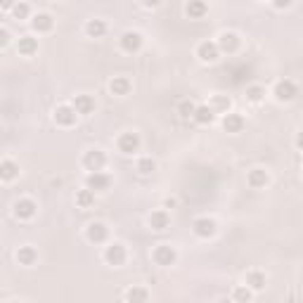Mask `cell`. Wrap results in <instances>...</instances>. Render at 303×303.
I'll return each mask as SVG.
<instances>
[{"label": "cell", "instance_id": "obj_1", "mask_svg": "<svg viewBox=\"0 0 303 303\" xmlns=\"http://www.w3.org/2000/svg\"><path fill=\"white\" fill-rule=\"evenodd\" d=\"M83 164H86L88 171H102L107 164V156L99 152V149H90V152H86V156H83Z\"/></svg>", "mask_w": 303, "mask_h": 303}, {"label": "cell", "instance_id": "obj_2", "mask_svg": "<svg viewBox=\"0 0 303 303\" xmlns=\"http://www.w3.org/2000/svg\"><path fill=\"white\" fill-rule=\"evenodd\" d=\"M275 97L279 102H289V99L296 97V83L294 80H279L275 86Z\"/></svg>", "mask_w": 303, "mask_h": 303}, {"label": "cell", "instance_id": "obj_3", "mask_svg": "<svg viewBox=\"0 0 303 303\" xmlns=\"http://www.w3.org/2000/svg\"><path fill=\"white\" fill-rule=\"evenodd\" d=\"M175 258H178V254H175L173 247H168V244H161V247H156L154 260L159 263V266H173Z\"/></svg>", "mask_w": 303, "mask_h": 303}, {"label": "cell", "instance_id": "obj_4", "mask_svg": "<svg viewBox=\"0 0 303 303\" xmlns=\"http://www.w3.org/2000/svg\"><path fill=\"white\" fill-rule=\"evenodd\" d=\"M118 149L124 152V154H133L140 149V137L137 133H124V135L118 137Z\"/></svg>", "mask_w": 303, "mask_h": 303}, {"label": "cell", "instance_id": "obj_5", "mask_svg": "<svg viewBox=\"0 0 303 303\" xmlns=\"http://www.w3.org/2000/svg\"><path fill=\"white\" fill-rule=\"evenodd\" d=\"M105 258H107V263H109V266H124V263H126V249H124V244H112V247H107Z\"/></svg>", "mask_w": 303, "mask_h": 303}, {"label": "cell", "instance_id": "obj_6", "mask_svg": "<svg viewBox=\"0 0 303 303\" xmlns=\"http://www.w3.org/2000/svg\"><path fill=\"white\" fill-rule=\"evenodd\" d=\"M109 175H105V173H99V171H93V173L88 175V180H86V185H88V190H93V192H102V190H107L109 187Z\"/></svg>", "mask_w": 303, "mask_h": 303}, {"label": "cell", "instance_id": "obj_7", "mask_svg": "<svg viewBox=\"0 0 303 303\" xmlns=\"http://www.w3.org/2000/svg\"><path fill=\"white\" fill-rule=\"evenodd\" d=\"M76 109L74 107H57V112H55V121L59 126H64V128H69V126H74L76 124Z\"/></svg>", "mask_w": 303, "mask_h": 303}, {"label": "cell", "instance_id": "obj_8", "mask_svg": "<svg viewBox=\"0 0 303 303\" xmlns=\"http://www.w3.org/2000/svg\"><path fill=\"white\" fill-rule=\"evenodd\" d=\"M216 45H218V50H220V52H228V55H232V52L239 48V38H237V33H228V31H225L223 36L218 38Z\"/></svg>", "mask_w": 303, "mask_h": 303}, {"label": "cell", "instance_id": "obj_9", "mask_svg": "<svg viewBox=\"0 0 303 303\" xmlns=\"http://www.w3.org/2000/svg\"><path fill=\"white\" fill-rule=\"evenodd\" d=\"M121 48H124L126 52H137V50L143 48V36H140L137 31L124 33V38H121Z\"/></svg>", "mask_w": 303, "mask_h": 303}, {"label": "cell", "instance_id": "obj_10", "mask_svg": "<svg viewBox=\"0 0 303 303\" xmlns=\"http://www.w3.org/2000/svg\"><path fill=\"white\" fill-rule=\"evenodd\" d=\"M14 213L22 220H29V218L36 216V204H33L31 199H19L17 204H14Z\"/></svg>", "mask_w": 303, "mask_h": 303}, {"label": "cell", "instance_id": "obj_11", "mask_svg": "<svg viewBox=\"0 0 303 303\" xmlns=\"http://www.w3.org/2000/svg\"><path fill=\"white\" fill-rule=\"evenodd\" d=\"M194 235L209 239V237L216 235V223H213L211 218H199L197 223H194Z\"/></svg>", "mask_w": 303, "mask_h": 303}, {"label": "cell", "instance_id": "obj_12", "mask_svg": "<svg viewBox=\"0 0 303 303\" xmlns=\"http://www.w3.org/2000/svg\"><path fill=\"white\" fill-rule=\"evenodd\" d=\"M74 109H76V114H93L95 112V99L90 97V95H76V99H74Z\"/></svg>", "mask_w": 303, "mask_h": 303}, {"label": "cell", "instance_id": "obj_13", "mask_svg": "<svg viewBox=\"0 0 303 303\" xmlns=\"http://www.w3.org/2000/svg\"><path fill=\"white\" fill-rule=\"evenodd\" d=\"M199 59H201V62H216L218 59V55H220V50H218V45L216 43H209V41H206V43H201L199 45Z\"/></svg>", "mask_w": 303, "mask_h": 303}, {"label": "cell", "instance_id": "obj_14", "mask_svg": "<svg viewBox=\"0 0 303 303\" xmlns=\"http://www.w3.org/2000/svg\"><path fill=\"white\" fill-rule=\"evenodd\" d=\"M192 116H194V121H197V124L209 126V124H213V118H216V112H213V107L204 105V107H197Z\"/></svg>", "mask_w": 303, "mask_h": 303}, {"label": "cell", "instance_id": "obj_15", "mask_svg": "<svg viewBox=\"0 0 303 303\" xmlns=\"http://www.w3.org/2000/svg\"><path fill=\"white\" fill-rule=\"evenodd\" d=\"M185 12H187V17L190 19H201L206 12H209V7H206L204 0H190L187 7H185Z\"/></svg>", "mask_w": 303, "mask_h": 303}, {"label": "cell", "instance_id": "obj_16", "mask_svg": "<svg viewBox=\"0 0 303 303\" xmlns=\"http://www.w3.org/2000/svg\"><path fill=\"white\" fill-rule=\"evenodd\" d=\"M31 26H33V31L45 33V31H50V29L55 26V19L50 17V14H36L33 22H31Z\"/></svg>", "mask_w": 303, "mask_h": 303}, {"label": "cell", "instance_id": "obj_17", "mask_svg": "<svg viewBox=\"0 0 303 303\" xmlns=\"http://www.w3.org/2000/svg\"><path fill=\"white\" fill-rule=\"evenodd\" d=\"M223 128L228 130V133H239V130L244 128V118H241L239 114H225Z\"/></svg>", "mask_w": 303, "mask_h": 303}, {"label": "cell", "instance_id": "obj_18", "mask_svg": "<svg viewBox=\"0 0 303 303\" xmlns=\"http://www.w3.org/2000/svg\"><path fill=\"white\" fill-rule=\"evenodd\" d=\"M17 50H19V55L31 57L33 52H36V50H38V41H36V38H31V36L19 38V45H17Z\"/></svg>", "mask_w": 303, "mask_h": 303}, {"label": "cell", "instance_id": "obj_19", "mask_svg": "<svg viewBox=\"0 0 303 303\" xmlns=\"http://www.w3.org/2000/svg\"><path fill=\"white\" fill-rule=\"evenodd\" d=\"M88 239L95 241V244L105 241L107 239V228L102 223H90L88 225Z\"/></svg>", "mask_w": 303, "mask_h": 303}, {"label": "cell", "instance_id": "obj_20", "mask_svg": "<svg viewBox=\"0 0 303 303\" xmlns=\"http://www.w3.org/2000/svg\"><path fill=\"white\" fill-rule=\"evenodd\" d=\"M105 31H107V24L102 22V19H90V22L86 24V33L90 38H102Z\"/></svg>", "mask_w": 303, "mask_h": 303}, {"label": "cell", "instance_id": "obj_21", "mask_svg": "<svg viewBox=\"0 0 303 303\" xmlns=\"http://www.w3.org/2000/svg\"><path fill=\"white\" fill-rule=\"evenodd\" d=\"M109 90H112V95H128L130 93V80L124 78V76H118V78H114L112 83H109Z\"/></svg>", "mask_w": 303, "mask_h": 303}, {"label": "cell", "instance_id": "obj_22", "mask_svg": "<svg viewBox=\"0 0 303 303\" xmlns=\"http://www.w3.org/2000/svg\"><path fill=\"white\" fill-rule=\"evenodd\" d=\"M19 175V166L14 161H0V180H14Z\"/></svg>", "mask_w": 303, "mask_h": 303}, {"label": "cell", "instance_id": "obj_23", "mask_svg": "<svg viewBox=\"0 0 303 303\" xmlns=\"http://www.w3.org/2000/svg\"><path fill=\"white\" fill-rule=\"evenodd\" d=\"M36 258H38V254H36V249L33 247H22L17 251V260L22 263V266H33Z\"/></svg>", "mask_w": 303, "mask_h": 303}, {"label": "cell", "instance_id": "obj_24", "mask_svg": "<svg viewBox=\"0 0 303 303\" xmlns=\"http://www.w3.org/2000/svg\"><path fill=\"white\" fill-rule=\"evenodd\" d=\"M149 225H152V230H166L168 228V213L166 211H154V213L149 216Z\"/></svg>", "mask_w": 303, "mask_h": 303}, {"label": "cell", "instance_id": "obj_25", "mask_svg": "<svg viewBox=\"0 0 303 303\" xmlns=\"http://www.w3.org/2000/svg\"><path fill=\"white\" fill-rule=\"evenodd\" d=\"M247 180H249V185L258 190V187H266L268 185V173H266V171H260V168H254V171L249 173Z\"/></svg>", "mask_w": 303, "mask_h": 303}, {"label": "cell", "instance_id": "obj_26", "mask_svg": "<svg viewBox=\"0 0 303 303\" xmlns=\"http://www.w3.org/2000/svg\"><path fill=\"white\" fill-rule=\"evenodd\" d=\"M76 204H78L80 209H90V206L95 204V192L93 190H80L78 194H76Z\"/></svg>", "mask_w": 303, "mask_h": 303}, {"label": "cell", "instance_id": "obj_27", "mask_svg": "<svg viewBox=\"0 0 303 303\" xmlns=\"http://www.w3.org/2000/svg\"><path fill=\"white\" fill-rule=\"evenodd\" d=\"M247 285L251 287V289H263V287H266V275H263V272H249L247 275Z\"/></svg>", "mask_w": 303, "mask_h": 303}, {"label": "cell", "instance_id": "obj_28", "mask_svg": "<svg viewBox=\"0 0 303 303\" xmlns=\"http://www.w3.org/2000/svg\"><path fill=\"white\" fill-rule=\"evenodd\" d=\"M126 298H128V301H147L149 294H147L145 289H137V287H135V289H128V291H126Z\"/></svg>", "mask_w": 303, "mask_h": 303}, {"label": "cell", "instance_id": "obj_29", "mask_svg": "<svg viewBox=\"0 0 303 303\" xmlns=\"http://www.w3.org/2000/svg\"><path fill=\"white\" fill-rule=\"evenodd\" d=\"M29 12H31V10H29V5H26V3H14L12 14L17 19H26V17H29Z\"/></svg>", "mask_w": 303, "mask_h": 303}, {"label": "cell", "instance_id": "obj_30", "mask_svg": "<svg viewBox=\"0 0 303 303\" xmlns=\"http://www.w3.org/2000/svg\"><path fill=\"white\" fill-rule=\"evenodd\" d=\"M263 95H266V90H263L260 86H251L247 90V97L251 99V102H260V99H263Z\"/></svg>", "mask_w": 303, "mask_h": 303}, {"label": "cell", "instance_id": "obj_31", "mask_svg": "<svg viewBox=\"0 0 303 303\" xmlns=\"http://www.w3.org/2000/svg\"><path fill=\"white\" fill-rule=\"evenodd\" d=\"M137 171H140V173H152V171H154V161L152 159H140L137 161Z\"/></svg>", "mask_w": 303, "mask_h": 303}, {"label": "cell", "instance_id": "obj_32", "mask_svg": "<svg viewBox=\"0 0 303 303\" xmlns=\"http://www.w3.org/2000/svg\"><path fill=\"white\" fill-rule=\"evenodd\" d=\"M251 298V291L247 289V287H239V289H235V301H249Z\"/></svg>", "mask_w": 303, "mask_h": 303}, {"label": "cell", "instance_id": "obj_33", "mask_svg": "<svg viewBox=\"0 0 303 303\" xmlns=\"http://www.w3.org/2000/svg\"><path fill=\"white\" fill-rule=\"evenodd\" d=\"M194 109H197V107L192 105V102H180V114H183V116H192V114H194Z\"/></svg>", "mask_w": 303, "mask_h": 303}, {"label": "cell", "instance_id": "obj_34", "mask_svg": "<svg viewBox=\"0 0 303 303\" xmlns=\"http://www.w3.org/2000/svg\"><path fill=\"white\" fill-rule=\"evenodd\" d=\"M213 105H216L218 109H225V112H228V109H230V99H225V97H216V99H213Z\"/></svg>", "mask_w": 303, "mask_h": 303}, {"label": "cell", "instance_id": "obj_35", "mask_svg": "<svg viewBox=\"0 0 303 303\" xmlns=\"http://www.w3.org/2000/svg\"><path fill=\"white\" fill-rule=\"evenodd\" d=\"M7 43H10V33H7L5 29H0V48H5Z\"/></svg>", "mask_w": 303, "mask_h": 303}, {"label": "cell", "instance_id": "obj_36", "mask_svg": "<svg viewBox=\"0 0 303 303\" xmlns=\"http://www.w3.org/2000/svg\"><path fill=\"white\" fill-rule=\"evenodd\" d=\"M272 5L277 7V10H285V7L291 5V0H272Z\"/></svg>", "mask_w": 303, "mask_h": 303}, {"label": "cell", "instance_id": "obj_37", "mask_svg": "<svg viewBox=\"0 0 303 303\" xmlns=\"http://www.w3.org/2000/svg\"><path fill=\"white\" fill-rule=\"evenodd\" d=\"M14 3H17V0H0V7H3V10H12Z\"/></svg>", "mask_w": 303, "mask_h": 303}, {"label": "cell", "instance_id": "obj_38", "mask_svg": "<svg viewBox=\"0 0 303 303\" xmlns=\"http://www.w3.org/2000/svg\"><path fill=\"white\" fill-rule=\"evenodd\" d=\"M143 5H145V7H159V5H161V0H143Z\"/></svg>", "mask_w": 303, "mask_h": 303}]
</instances>
